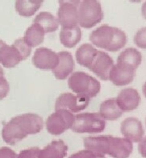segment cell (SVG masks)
I'll list each match as a JSON object with an SVG mask.
<instances>
[{
    "mask_svg": "<svg viewBox=\"0 0 146 158\" xmlns=\"http://www.w3.org/2000/svg\"><path fill=\"white\" fill-rule=\"evenodd\" d=\"M75 115L67 110H55L51 113L45 122L47 131L52 135H60L66 130L71 129Z\"/></svg>",
    "mask_w": 146,
    "mask_h": 158,
    "instance_id": "8992f818",
    "label": "cell"
},
{
    "mask_svg": "<svg viewBox=\"0 0 146 158\" xmlns=\"http://www.w3.org/2000/svg\"><path fill=\"white\" fill-rule=\"evenodd\" d=\"M4 43H5V42H4L3 40H1V39H0V47H1V46H2V45H3Z\"/></svg>",
    "mask_w": 146,
    "mask_h": 158,
    "instance_id": "d590c367",
    "label": "cell"
},
{
    "mask_svg": "<svg viewBox=\"0 0 146 158\" xmlns=\"http://www.w3.org/2000/svg\"><path fill=\"white\" fill-rule=\"evenodd\" d=\"M114 64L115 63L113 59H112L111 56L107 52L98 51L89 70H91L101 80H108L109 73Z\"/></svg>",
    "mask_w": 146,
    "mask_h": 158,
    "instance_id": "8fae6325",
    "label": "cell"
},
{
    "mask_svg": "<svg viewBox=\"0 0 146 158\" xmlns=\"http://www.w3.org/2000/svg\"><path fill=\"white\" fill-rule=\"evenodd\" d=\"M68 86L75 94L93 98L100 92L101 84L96 78L83 71H75L68 77Z\"/></svg>",
    "mask_w": 146,
    "mask_h": 158,
    "instance_id": "3957f363",
    "label": "cell"
},
{
    "mask_svg": "<svg viewBox=\"0 0 146 158\" xmlns=\"http://www.w3.org/2000/svg\"><path fill=\"white\" fill-rule=\"evenodd\" d=\"M111 135L88 136L84 138V147L93 153L95 156L108 155L110 147Z\"/></svg>",
    "mask_w": 146,
    "mask_h": 158,
    "instance_id": "9a60e30c",
    "label": "cell"
},
{
    "mask_svg": "<svg viewBox=\"0 0 146 158\" xmlns=\"http://www.w3.org/2000/svg\"><path fill=\"white\" fill-rule=\"evenodd\" d=\"M89 40L95 48L116 52L126 45L127 36L122 29L104 24L90 33Z\"/></svg>",
    "mask_w": 146,
    "mask_h": 158,
    "instance_id": "7a4b0ae2",
    "label": "cell"
},
{
    "mask_svg": "<svg viewBox=\"0 0 146 158\" xmlns=\"http://www.w3.org/2000/svg\"><path fill=\"white\" fill-rule=\"evenodd\" d=\"M2 77H4V70L2 68V66L0 65V78H2Z\"/></svg>",
    "mask_w": 146,
    "mask_h": 158,
    "instance_id": "e575fe53",
    "label": "cell"
},
{
    "mask_svg": "<svg viewBox=\"0 0 146 158\" xmlns=\"http://www.w3.org/2000/svg\"><path fill=\"white\" fill-rule=\"evenodd\" d=\"M133 41L137 47L141 49H146V26L138 29L136 31Z\"/></svg>",
    "mask_w": 146,
    "mask_h": 158,
    "instance_id": "4316f807",
    "label": "cell"
},
{
    "mask_svg": "<svg viewBox=\"0 0 146 158\" xmlns=\"http://www.w3.org/2000/svg\"><path fill=\"white\" fill-rule=\"evenodd\" d=\"M115 99L120 109L123 112L135 110L141 102L139 92L132 87H126V88L122 89Z\"/></svg>",
    "mask_w": 146,
    "mask_h": 158,
    "instance_id": "7c38bea8",
    "label": "cell"
},
{
    "mask_svg": "<svg viewBox=\"0 0 146 158\" xmlns=\"http://www.w3.org/2000/svg\"><path fill=\"white\" fill-rule=\"evenodd\" d=\"M98 113L105 121H114L121 117L123 111L120 109L115 98H109L100 104Z\"/></svg>",
    "mask_w": 146,
    "mask_h": 158,
    "instance_id": "d6986e66",
    "label": "cell"
},
{
    "mask_svg": "<svg viewBox=\"0 0 146 158\" xmlns=\"http://www.w3.org/2000/svg\"><path fill=\"white\" fill-rule=\"evenodd\" d=\"M79 1H59L56 18L62 29H71L78 26Z\"/></svg>",
    "mask_w": 146,
    "mask_h": 158,
    "instance_id": "52a82bcc",
    "label": "cell"
},
{
    "mask_svg": "<svg viewBox=\"0 0 146 158\" xmlns=\"http://www.w3.org/2000/svg\"><path fill=\"white\" fill-rule=\"evenodd\" d=\"M138 151L141 154V156L146 158V137H143L140 140L139 145H138Z\"/></svg>",
    "mask_w": 146,
    "mask_h": 158,
    "instance_id": "1f68e13d",
    "label": "cell"
},
{
    "mask_svg": "<svg viewBox=\"0 0 146 158\" xmlns=\"http://www.w3.org/2000/svg\"><path fill=\"white\" fill-rule=\"evenodd\" d=\"M141 14H142L143 18L146 20V1L142 4V6H141Z\"/></svg>",
    "mask_w": 146,
    "mask_h": 158,
    "instance_id": "d6a6232c",
    "label": "cell"
},
{
    "mask_svg": "<svg viewBox=\"0 0 146 158\" xmlns=\"http://www.w3.org/2000/svg\"><path fill=\"white\" fill-rule=\"evenodd\" d=\"M81 28L77 26L71 29H62L59 33L61 44L66 48H73L81 40Z\"/></svg>",
    "mask_w": 146,
    "mask_h": 158,
    "instance_id": "cb8c5ba5",
    "label": "cell"
},
{
    "mask_svg": "<svg viewBox=\"0 0 146 158\" xmlns=\"http://www.w3.org/2000/svg\"><path fill=\"white\" fill-rule=\"evenodd\" d=\"M33 23L38 24L45 33L55 32L59 27V23L57 21L56 16H54L47 11L40 12V13L37 14L34 20H33Z\"/></svg>",
    "mask_w": 146,
    "mask_h": 158,
    "instance_id": "603a6c76",
    "label": "cell"
},
{
    "mask_svg": "<svg viewBox=\"0 0 146 158\" xmlns=\"http://www.w3.org/2000/svg\"><path fill=\"white\" fill-rule=\"evenodd\" d=\"M142 93H143V95H144L145 98H146V81L144 82V84L142 86Z\"/></svg>",
    "mask_w": 146,
    "mask_h": 158,
    "instance_id": "836d02e7",
    "label": "cell"
},
{
    "mask_svg": "<svg viewBox=\"0 0 146 158\" xmlns=\"http://www.w3.org/2000/svg\"><path fill=\"white\" fill-rule=\"evenodd\" d=\"M42 4V0H17L15 1V10L23 17H30L39 10Z\"/></svg>",
    "mask_w": 146,
    "mask_h": 158,
    "instance_id": "d4e9b609",
    "label": "cell"
},
{
    "mask_svg": "<svg viewBox=\"0 0 146 158\" xmlns=\"http://www.w3.org/2000/svg\"><path fill=\"white\" fill-rule=\"evenodd\" d=\"M45 37V32L38 24L32 23L26 30H25L24 36L22 38L31 48L39 46L43 43Z\"/></svg>",
    "mask_w": 146,
    "mask_h": 158,
    "instance_id": "7402d4cb",
    "label": "cell"
},
{
    "mask_svg": "<svg viewBox=\"0 0 146 158\" xmlns=\"http://www.w3.org/2000/svg\"><path fill=\"white\" fill-rule=\"evenodd\" d=\"M68 158H96L94 154L91 151L87 150V149H83L76 153H74L71 156H69Z\"/></svg>",
    "mask_w": 146,
    "mask_h": 158,
    "instance_id": "4dcf8cb0",
    "label": "cell"
},
{
    "mask_svg": "<svg viewBox=\"0 0 146 158\" xmlns=\"http://www.w3.org/2000/svg\"><path fill=\"white\" fill-rule=\"evenodd\" d=\"M12 46L17 49V51L20 53V55H21L23 60L26 59V58L29 57V55L31 54V49L32 48L29 46L26 42H25L23 38L16 39L13 42V44H12Z\"/></svg>",
    "mask_w": 146,
    "mask_h": 158,
    "instance_id": "484cf974",
    "label": "cell"
},
{
    "mask_svg": "<svg viewBox=\"0 0 146 158\" xmlns=\"http://www.w3.org/2000/svg\"><path fill=\"white\" fill-rule=\"evenodd\" d=\"M141 61H142V54H141V52L136 48L129 47L124 49L119 54L116 63L123 64L125 66H128V67L136 70L138 68V66L141 64Z\"/></svg>",
    "mask_w": 146,
    "mask_h": 158,
    "instance_id": "44dd1931",
    "label": "cell"
},
{
    "mask_svg": "<svg viewBox=\"0 0 146 158\" xmlns=\"http://www.w3.org/2000/svg\"><path fill=\"white\" fill-rule=\"evenodd\" d=\"M9 90L10 86L8 81L4 77L0 78V100H2L7 96L8 93H9Z\"/></svg>",
    "mask_w": 146,
    "mask_h": 158,
    "instance_id": "f1b7e54d",
    "label": "cell"
},
{
    "mask_svg": "<svg viewBox=\"0 0 146 158\" xmlns=\"http://www.w3.org/2000/svg\"><path fill=\"white\" fill-rule=\"evenodd\" d=\"M74 65L72 54L68 51H61L58 53V62L52 73L58 80H64L74 72Z\"/></svg>",
    "mask_w": 146,
    "mask_h": 158,
    "instance_id": "4fadbf2b",
    "label": "cell"
},
{
    "mask_svg": "<svg viewBox=\"0 0 146 158\" xmlns=\"http://www.w3.org/2000/svg\"><path fill=\"white\" fill-rule=\"evenodd\" d=\"M43 126V119L38 114L24 113L17 115L4 124L2 138L7 144L15 145L28 135L39 133Z\"/></svg>",
    "mask_w": 146,
    "mask_h": 158,
    "instance_id": "6da1fadb",
    "label": "cell"
},
{
    "mask_svg": "<svg viewBox=\"0 0 146 158\" xmlns=\"http://www.w3.org/2000/svg\"><path fill=\"white\" fill-rule=\"evenodd\" d=\"M106 121L99 113H79L75 115L71 130L75 133H99L105 129Z\"/></svg>",
    "mask_w": 146,
    "mask_h": 158,
    "instance_id": "5b68a950",
    "label": "cell"
},
{
    "mask_svg": "<svg viewBox=\"0 0 146 158\" xmlns=\"http://www.w3.org/2000/svg\"><path fill=\"white\" fill-rule=\"evenodd\" d=\"M96 158H106L105 156H96Z\"/></svg>",
    "mask_w": 146,
    "mask_h": 158,
    "instance_id": "8d00e7d4",
    "label": "cell"
},
{
    "mask_svg": "<svg viewBox=\"0 0 146 158\" xmlns=\"http://www.w3.org/2000/svg\"><path fill=\"white\" fill-rule=\"evenodd\" d=\"M68 146L63 140H53L43 149H40L39 158H64Z\"/></svg>",
    "mask_w": 146,
    "mask_h": 158,
    "instance_id": "ffe728a7",
    "label": "cell"
},
{
    "mask_svg": "<svg viewBox=\"0 0 146 158\" xmlns=\"http://www.w3.org/2000/svg\"><path fill=\"white\" fill-rule=\"evenodd\" d=\"M40 149L38 147H31L20 151L16 158H39Z\"/></svg>",
    "mask_w": 146,
    "mask_h": 158,
    "instance_id": "83f0119b",
    "label": "cell"
},
{
    "mask_svg": "<svg viewBox=\"0 0 146 158\" xmlns=\"http://www.w3.org/2000/svg\"><path fill=\"white\" fill-rule=\"evenodd\" d=\"M23 59L17 49L4 43L0 47V64L5 68H13Z\"/></svg>",
    "mask_w": 146,
    "mask_h": 158,
    "instance_id": "ac0fdd59",
    "label": "cell"
},
{
    "mask_svg": "<svg viewBox=\"0 0 146 158\" xmlns=\"http://www.w3.org/2000/svg\"><path fill=\"white\" fill-rule=\"evenodd\" d=\"M136 70L120 63H115L109 73V78L112 84L116 86L128 85L134 80Z\"/></svg>",
    "mask_w": 146,
    "mask_h": 158,
    "instance_id": "5bb4252c",
    "label": "cell"
},
{
    "mask_svg": "<svg viewBox=\"0 0 146 158\" xmlns=\"http://www.w3.org/2000/svg\"><path fill=\"white\" fill-rule=\"evenodd\" d=\"M58 62V53L46 47L37 48L32 56V63L36 68L41 70H52Z\"/></svg>",
    "mask_w": 146,
    "mask_h": 158,
    "instance_id": "9c48e42d",
    "label": "cell"
},
{
    "mask_svg": "<svg viewBox=\"0 0 146 158\" xmlns=\"http://www.w3.org/2000/svg\"><path fill=\"white\" fill-rule=\"evenodd\" d=\"M101 3L97 0H83L78 3V26L89 29L103 19Z\"/></svg>",
    "mask_w": 146,
    "mask_h": 158,
    "instance_id": "277c9868",
    "label": "cell"
},
{
    "mask_svg": "<svg viewBox=\"0 0 146 158\" xmlns=\"http://www.w3.org/2000/svg\"><path fill=\"white\" fill-rule=\"evenodd\" d=\"M98 51V49L95 48L91 43H84L77 48L76 52H75V59L79 65L89 69Z\"/></svg>",
    "mask_w": 146,
    "mask_h": 158,
    "instance_id": "e0dca14e",
    "label": "cell"
},
{
    "mask_svg": "<svg viewBox=\"0 0 146 158\" xmlns=\"http://www.w3.org/2000/svg\"><path fill=\"white\" fill-rule=\"evenodd\" d=\"M17 154L11 148L3 146L0 148V158H16Z\"/></svg>",
    "mask_w": 146,
    "mask_h": 158,
    "instance_id": "f546056e",
    "label": "cell"
},
{
    "mask_svg": "<svg viewBox=\"0 0 146 158\" xmlns=\"http://www.w3.org/2000/svg\"><path fill=\"white\" fill-rule=\"evenodd\" d=\"M90 99L83 95L65 92L56 98L55 110H67L71 113H78L89 105Z\"/></svg>",
    "mask_w": 146,
    "mask_h": 158,
    "instance_id": "ba28073f",
    "label": "cell"
},
{
    "mask_svg": "<svg viewBox=\"0 0 146 158\" xmlns=\"http://www.w3.org/2000/svg\"><path fill=\"white\" fill-rule=\"evenodd\" d=\"M145 124H146V118H145Z\"/></svg>",
    "mask_w": 146,
    "mask_h": 158,
    "instance_id": "74e56055",
    "label": "cell"
},
{
    "mask_svg": "<svg viewBox=\"0 0 146 158\" xmlns=\"http://www.w3.org/2000/svg\"><path fill=\"white\" fill-rule=\"evenodd\" d=\"M133 151V143L124 137L110 138V147L108 155L113 158H128Z\"/></svg>",
    "mask_w": 146,
    "mask_h": 158,
    "instance_id": "2e32d148",
    "label": "cell"
},
{
    "mask_svg": "<svg viewBox=\"0 0 146 158\" xmlns=\"http://www.w3.org/2000/svg\"><path fill=\"white\" fill-rule=\"evenodd\" d=\"M120 132L124 138L131 142H140L144 137V129L141 121L136 117H127L121 122Z\"/></svg>",
    "mask_w": 146,
    "mask_h": 158,
    "instance_id": "30bf717a",
    "label": "cell"
}]
</instances>
